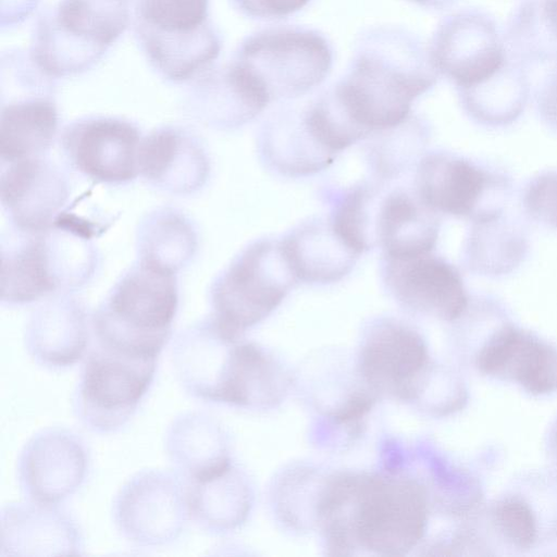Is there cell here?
Masks as SVG:
<instances>
[{
    "label": "cell",
    "mask_w": 557,
    "mask_h": 557,
    "mask_svg": "<svg viewBox=\"0 0 557 557\" xmlns=\"http://www.w3.org/2000/svg\"><path fill=\"white\" fill-rule=\"evenodd\" d=\"M438 77L419 36L397 26H377L358 37L345 75L331 88L370 136L404 123L413 101Z\"/></svg>",
    "instance_id": "1"
},
{
    "label": "cell",
    "mask_w": 557,
    "mask_h": 557,
    "mask_svg": "<svg viewBox=\"0 0 557 557\" xmlns=\"http://www.w3.org/2000/svg\"><path fill=\"white\" fill-rule=\"evenodd\" d=\"M317 513L334 554L359 545L395 556L423 537L428 508L423 488L410 479L341 474L321 492Z\"/></svg>",
    "instance_id": "2"
},
{
    "label": "cell",
    "mask_w": 557,
    "mask_h": 557,
    "mask_svg": "<svg viewBox=\"0 0 557 557\" xmlns=\"http://www.w3.org/2000/svg\"><path fill=\"white\" fill-rule=\"evenodd\" d=\"M174 272L141 259L124 274L91 318L95 343L131 357L158 359L178 308Z\"/></svg>",
    "instance_id": "3"
},
{
    "label": "cell",
    "mask_w": 557,
    "mask_h": 557,
    "mask_svg": "<svg viewBox=\"0 0 557 557\" xmlns=\"http://www.w3.org/2000/svg\"><path fill=\"white\" fill-rule=\"evenodd\" d=\"M126 0H61L36 30L33 61L49 76L92 65L128 23Z\"/></svg>",
    "instance_id": "4"
},
{
    "label": "cell",
    "mask_w": 557,
    "mask_h": 557,
    "mask_svg": "<svg viewBox=\"0 0 557 557\" xmlns=\"http://www.w3.org/2000/svg\"><path fill=\"white\" fill-rule=\"evenodd\" d=\"M297 282L280 240H256L213 284L212 319L226 334L240 337L275 310Z\"/></svg>",
    "instance_id": "5"
},
{
    "label": "cell",
    "mask_w": 557,
    "mask_h": 557,
    "mask_svg": "<svg viewBox=\"0 0 557 557\" xmlns=\"http://www.w3.org/2000/svg\"><path fill=\"white\" fill-rule=\"evenodd\" d=\"M135 26L149 61L173 81L206 70L221 51L209 0H137Z\"/></svg>",
    "instance_id": "6"
},
{
    "label": "cell",
    "mask_w": 557,
    "mask_h": 557,
    "mask_svg": "<svg viewBox=\"0 0 557 557\" xmlns=\"http://www.w3.org/2000/svg\"><path fill=\"white\" fill-rule=\"evenodd\" d=\"M234 60L258 78L272 102L300 98L320 86L332 71L334 57L321 32L278 25L246 37Z\"/></svg>",
    "instance_id": "7"
},
{
    "label": "cell",
    "mask_w": 557,
    "mask_h": 557,
    "mask_svg": "<svg viewBox=\"0 0 557 557\" xmlns=\"http://www.w3.org/2000/svg\"><path fill=\"white\" fill-rule=\"evenodd\" d=\"M157 366L158 359L131 357L94 343L72 395L75 417L98 434L122 430L150 389Z\"/></svg>",
    "instance_id": "8"
},
{
    "label": "cell",
    "mask_w": 557,
    "mask_h": 557,
    "mask_svg": "<svg viewBox=\"0 0 557 557\" xmlns=\"http://www.w3.org/2000/svg\"><path fill=\"white\" fill-rule=\"evenodd\" d=\"M413 186L435 212L472 222L504 213L512 190L505 172L440 151L420 159Z\"/></svg>",
    "instance_id": "9"
},
{
    "label": "cell",
    "mask_w": 557,
    "mask_h": 557,
    "mask_svg": "<svg viewBox=\"0 0 557 557\" xmlns=\"http://www.w3.org/2000/svg\"><path fill=\"white\" fill-rule=\"evenodd\" d=\"M189 519L187 485L176 472L138 471L122 485L112 503V520L117 532L137 546L174 543Z\"/></svg>",
    "instance_id": "10"
},
{
    "label": "cell",
    "mask_w": 557,
    "mask_h": 557,
    "mask_svg": "<svg viewBox=\"0 0 557 557\" xmlns=\"http://www.w3.org/2000/svg\"><path fill=\"white\" fill-rule=\"evenodd\" d=\"M440 76L458 90L493 78L508 62L510 51L494 17L479 9H463L445 16L428 45Z\"/></svg>",
    "instance_id": "11"
},
{
    "label": "cell",
    "mask_w": 557,
    "mask_h": 557,
    "mask_svg": "<svg viewBox=\"0 0 557 557\" xmlns=\"http://www.w3.org/2000/svg\"><path fill=\"white\" fill-rule=\"evenodd\" d=\"M89 468V451L78 434L64 428H47L24 444L16 476L27 499L59 505L84 485Z\"/></svg>",
    "instance_id": "12"
},
{
    "label": "cell",
    "mask_w": 557,
    "mask_h": 557,
    "mask_svg": "<svg viewBox=\"0 0 557 557\" xmlns=\"http://www.w3.org/2000/svg\"><path fill=\"white\" fill-rule=\"evenodd\" d=\"M382 257L383 283L400 306L447 322L465 314L470 298L459 270L449 261L433 251Z\"/></svg>",
    "instance_id": "13"
},
{
    "label": "cell",
    "mask_w": 557,
    "mask_h": 557,
    "mask_svg": "<svg viewBox=\"0 0 557 557\" xmlns=\"http://www.w3.org/2000/svg\"><path fill=\"white\" fill-rule=\"evenodd\" d=\"M429 364L421 335L394 320L369 331L360 354V373L369 385L403 399H414Z\"/></svg>",
    "instance_id": "14"
},
{
    "label": "cell",
    "mask_w": 557,
    "mask_h": 557,
    "mask_svg": "<svg viewBox=\"0 0 557 557\" xmlns=\"http://www.w3.org/2000/svg\"><path fill=\"white\" fill-rule=\"evenodd\" d=\"M0 557L83 555L79 524L59 505L27 499L1 510Z\"/></svg>",
    "instance_id": "15"
},
{
    "label": "cell",
    "mask_w": 557,
    "mask_h": 557,
    "mask_svg": "<svg viewBox=\"0 0 557 557\" xmlns=\"http://www.w3.org/2000/svg\"><path fill=\"white\" fill-rule=\"evenodd\" d=\"M140 136L131 123L95 117L71 126L64 146L74 165L98 182L117 184L139 174Z\"/></svg>",
    "instance_id": "16"
},
{
    "label": "cell",
    "mask_w": 557,
    "mask_h": 557,
    "mask_svg": "<svg viewBox=\"0 0 557 557\" xmlns=\"http://www.w3.org/2000/svg\"><path fill=\"white\" fill-rule=\"evenodd\" d=\"M476 366L481 373L515 382L533 395L557 391V348L511 323L486 338Z\"/></svg>",
    "instance_id": "17"
},
{
    "label": "cell",
    "mask_w": 557,
    "mask_h": 557,
    "mask_svg": "<svg viewBox=\"0 0 557 557\" xmlns=\"http://www.w3.org/2000/svg\"><path fill=\"white\" fill-rule=\"evenodd\" d=\"M85 309L75 299L58 297L39 307L25 330V348L39 366L50 370L72 367L89 349Z\"/></svg>",
    "instance_id": "18"
},
{
    "label": "cell",
    "mask_w": 557,
    "mask_h": 557,
    "mask_svg": "<svg viewBox=\"0 0 557 557\" xmlns=\"http://www.w3.org/2000/svg\"><path fill=\"white\" fill-rule=\"evenodd\" d=\"M164 449L175 472L193 483L231 466V442L224 425L199 410L176 416L165 431Z\"/></svg>",
    "instance_id": "19"
},
{
    "label": "cell",
    "mask_w": 557,
    "mask_h": 557,
    "mask_svg": "<svg viewBox=\"0 0 557 557\" xmlns=\"http://www.w3.org/2000/svg\"><path fill=\"white\" fill-rule=\"evenodd\" d=\"M66 195L61 173L37 157L12 162L2 174V205L25 233L49 228Z\"/></svg>",
    "instance_id": "20"
},
{
    "label": "cell",
    "mask_w": 557,
    "mask_h": 557,
    "mask_svg": "<svg viewBox=\"0 0 557 557\" xmlns=\"http://www.w3.org/2000/svg\"><path fill=\"white\" fill-rule=\"evenodd\" d=\"M440 233L437 212L416 189H383L374 222L376 248L384 256L409 257L434 251Z\"/></svg>",
    "instance_id": "21"
},
{
    "label": "cell",
    "mask_w": 557,
    "mask_h": 557,
    "mask_svg": "<svg viewBox=\"0 0 557 557\" xmlns=\"http://www.w3.org/2000/svg\"><path fill=\"white\" fill-rule=\"evenodd\" d=\"M280 243L299 282H337L352 269L358 258L335 233L329 219L299 224Z\"/></svg>",
    "instance_id": "22"
},
{
    "label": "cell",
    "mask_w": 557,
    "mask_h": 557,
    "mask_svg": "<svg viewBox=\"0 0 557 557\" xmlns=\"http://www.w3.org/2000/svg\"><path fill=\"white\" fill-rule=\"evenodd\" d=\"M186 485L190 519L201 531L223 535L247 520L252 487L245 472L233 463L211 478Z\"/></svg>",
    "instance_id": "23"
},
{
    "label": "cell",
    "mask_w": 557,
    "mask_h": 557,
    "mask_svg": "<svg viewBox=\"0 0 557 557\" xmlns=\"http://www.w3.org/2000/svg\"><path fill=\"white\" fill-rule=\"evenodd\" d=\"M199 96L205 119L222 128L252 121L271 102L263 85L236 60L206 77Z\"/></svg>",
    "instance_id": "24"
},
{
    "label": "cell",
    "mask_w": 557,
    "mask_h": 557,
    "mask_svg": "<svg viewBox=\"0 0 557 557\" xmlns=\"http://www.w3.org/2000/svg\"><path fill=\"white\" fill-rule=\"evenodd\" d=\"M207 169L201 149L177 129H158L141 141L139 173L161 187L190 191L201 185Z\"/></svg>",
    "instance_id": "25"
},
{
    "label": "cell",
    "mask_w": 557,
    "mask_h": 557,
    "mask_svg": "<svg viewBox=\"0 0 557 557\" xmlns=\"http://www.w3.org/2000/svg\"><path fill=\"white\" fill-rule=\"evenodd\" d=\"M457 94L461 108L475 123L508 125L522 114L529 100L528 65L510 52L508 62L493 78Z\"/></svg>",
    "instance_id": "26"
},
{
    "label": "cell",
    "mask_w": 557,
    "mask_h": 557,
    "mask_svg": "<svg viewBox=\"0 0 557 557\" xmlns=\"http://www.w3.org/2000/svg\"><path fill=\"white\" fill-rule=\"evenodd\" d=\"M262 136L267 159L287 175L319 172L336 158L314 141L306 126L304 109L286 108L276 112L264 125Z\"/></svg>",
    "instance_id": "27"
},
{
    "label": "cell",
    "mask_w": 557,
    "mask_h": 557,
    "mask_svg": "<svg viewBox=\"0 0 557 557\" xmlns=\"http://www.w3.org/2000/svg\"><path fill=\"white\" fill-rule=\"evenodd\" d=\"M527 249L524 230L504 212L492 219L472 222L463 259L469 271L495 277L518 267Z\"/></svg>",
    "instance_id": "28"
},
{
    "label": "cell",
    "mask_w": 557,
    "mask_h": 557,
    "mask_svg": "<svg viewBox=\"0 0 557 557\" xmlns=\"http://www.w3.org/2000/svg\"><path fill=\"white\" fill-rule=\"evenodd\" d=\"M58 113L51 100L29 98L9 103L1 114L0 150L9 163L36 158L52 143Z\"/></svg>",
    "instance_id": "29"
},
{
    "label": "cell",
    "mask_w": 557,
    "mask_h": 557,
    "mask_svg": "<svg viewBox=\"0 0 557 557\" xmlns=\"http://www.w3.org/2000/svg\"><path fill=\"white\" fill-rule=\"evenodd\" d=\"M2 253L1 299L9 305L35 301L59 288L44 231Z\"/></svg>",
    "instance_id": "30"
},
{
    "label": "cell",
    "mask_w": 557,
    "mask_h": 557,
    "mask_svg": "<svg viewBox=\"0 0 557 557\" xmlns=\"http://www.w3.org/2000/svg\"><path fill=\"white\" fill-rule=\"evenodd\" d=\"M509 51L525 65L557 61V0H523L506 23Z\"/></svg>",
    "instance_id": "31"
},
{
    "label": "cell",
    "mask_w": 557,
    "mask_h": 557,
    "mask_svg": "<svg viewBox=\"0 0 557 557\" xmlns=\"http://www.w3.org/2000/svg\"><path fill=\"white\" fill-rule=\"evenodd\" d=\"M383 187L357 183L333 197L329 221L339 238L358 256L375 247L374 221Z\"/></svg>",
    "instance_id": "32"
},
{
    "label": "cell",
    "mask_w": 557,
    "mask_h": 557,
    "mask_svg": "<svg viewBox=\"0 0 557 557\" xmlns=\"http://www.w3.org/2000/svg\"><path fill=\"white\" fill-rule=\"evenodd\" d=\"M498 534L516 548L528 549L537 540V520L532 507L518 496H507L492 508Z\"/></svg>",
    "instance_id": "33"
},
{
    "label": "cell",
    "mask_w": 557,
    "mask_h": 557,
    "mask_svg": "<svg viewBox=\"0 0 557 557\" xmlns=\"http://www.w3.org/2000/svg\"><path fill=\"white\" fill-rule=\"evenodd\" d=\"M521 203L532 220L557 231V170L530 178L523 187Z\"/></svg>",
    "instance_id": "34"
},
{
    "label": "cell",
    "mask_w": 557,
    "mask_h": 557,
    "mask_svg": "<svg viewBox=\"0 0 557 557\" xmlns=\"http://www.w3.org/2000/svg\"><path fill=\"white\" fill-rule=\"evenodd\" d=\"M235 8L248 17L256 20L285 18L301 9L311 0H232Z\"/></svg>",
    "instance_id": "35"
},
{
    "label": "cell",
    "mask_w": 557,
    "mask_h": 557,
    "mask_svg": "<svg viewBox=\"0 0 557 557\" xmlns=\"http://www.w3.org/2000/svg\"><path fill=\"white\" fill-rule=\"evenodd\" d=\"M541 120L557 133V64L545 75L536 91Z\"/></svg>",
    "instance_id": "36"
},
{
    "label": "cell",
    "mask_w": 557,
    "mask_h": 557,
    "mask_svg": "<svg viewBox=\"0 0 557 557\" xmlns=\"http://www.w3.org/2000/svg\"><path fill=\"white\" fill-rule=\"evenodd\" d=\"M421 8L430 10H445L455 4L458 0H408Z\"/></svg>",
    "instance_id": "37"
},
{
    "label": "cell",
    "mask_w": 557,
    "mask_h": 557,
    "mask_svg": "<svg viewBox=\"0 0 557 557\" xmlns=\"http://www.w3.org/2000/svg\"><path fill=\"white\" fill-rule=\"evenodd\" d=\"M548 451L550 453L554 462L557 465V421L548 437Z\"/></svg>",
    "instance_id": "38"
}]
</instances>
